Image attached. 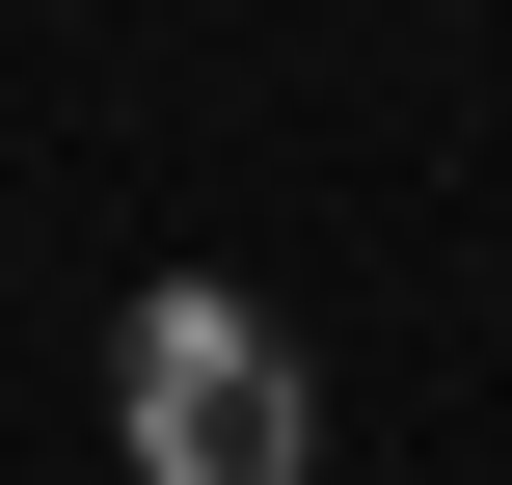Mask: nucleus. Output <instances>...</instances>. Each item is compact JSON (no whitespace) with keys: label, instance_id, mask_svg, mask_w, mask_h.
Here are the masks:
<instances>
[{"label":"nucleus","instance_id":"obj_1","mask_svg":"<svg viewBox=\"0 0 512 485\" xmlns=\"http://www.w3.org/2000/svg\"><path fill=\"white\" fill-rule=\"evenodd\" d=\"M108 432H135V485H297V459H324V378H297L270 297L162 270V297L108 324Z\"/></svg>","mask_w":512,"mask_h":485}]
</instances>
